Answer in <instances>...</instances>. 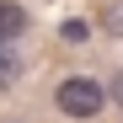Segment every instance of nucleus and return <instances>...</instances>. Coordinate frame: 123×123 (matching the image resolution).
<instances>
[{
    "instance_id": "obj_1",
    "label": "nucleus",
    "mask_w": 123,
    "mask_h": 123,
    "mask_svg": "<svg viewBox=\"0 0 123 123\" xmlns=\"http://www.w3.org/2000/svg\"><path fill=\"white\" fill-rule=\"evenodd\" d=\"M102 102H107V86H96V80H86V75H70L64 86H59V107H64L70 118H96Z\"/></svg>"
},
{
    "instance_id": "obj_2",
    "label": "nucleus",
    "mask_w": 123,
    "mask_h": 123,
    "mask_svg": "<svg viewBox=\"0 0 123 123\" xmlns=\"http://www.w3.org/2000/svg\"><path fill=\"white\" fill-rule=\"evenodd\" d=\"M22 32H27V11L11 6V0H0V43H11V37H22Z\"/></svg>"
},
{
    "instance_id": "obj_3",
    "label": "nucleus",
    "mask_w": 123,
    "mask_h": 123,
    "mask_svg": "<svg viewBox=\"0 0 123 123\" xmlns=\"http://www.w3.org/2000/svg\"><path fill=\"white\" fill-rule=\"evenodd\" d=\"M16 75H22V59L11 54V43H0V91L16 86Z\"/></svg>"
},
{
    "instance_id": "obj_4",
    "label": "nucleus",
    "mask_w": 123,
    "mask_h": 123,
    "mask_svg": "<svg viewBox=\"0 0 123 123\" xmlns=\"http://www.w3.org/2000/svg\"><path fill=\"white\" fill-rule=\"evenodd\" d=\"M107 32H112V37H123V0L107 11Z\"/></svg>"
},
{
    "instance_id": "obj_5",
    "label": "nucleus",
    "mask_w": 123,
    "mask_h": 123,
    "mask_svg": "<svg viewBox=\"0 0 123 123\" xmlns=\"http://www.w3.org/2000/svg\"><path fill=\"white\" fill-rule=\"evenodd\" d=\"M107 96H112V102H118V107H123V70H118V75L107 80Z\"/></svg>"
}]
</instances>
